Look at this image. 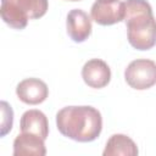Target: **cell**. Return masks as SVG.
<instances>
[{
	"label": "cell",
	"mask_w": 156,
	"mask_h": 156,
	"mask_svg": "<svg viewBox=\"0 0 156 156\" xmlns=\"http://www.w3.org/2000/svg\"><path fill=\"white\" fill-rule=\"evenodd\" d=\"M58 132L79 143L95 140L102 129L101 113L93 106H66L56 115Z\"/></svg>",
	"instance_id": "6da1fadb"
},
{
	"label": "cell",
	"mask_w": 156,
	"mask_h": 156,
	"mask_svg": "<svg viewBox=\"0 0 156 156\" xmlns=\"http://www.w3.org/2000/svg\"><path fill=\"white\" fill-rule=\"evenodd\" d=\"M127 34L129 44L136 50H149L156 45V20L146 0L124 1Z\"/></svg>",
	"instance_id": "7a4b0ae2"
},
{
	"label": "cell",
	"mask_w": 156,
	"mask_h": 156,
	"mask_svg": "<svg viewBox=\"0 0 156 156\" xmlns=\"http://www.w3.org/2000/svg\"><path fill=\"white\" fill-rule=\"evenodd\" d=\"M48 7V0H1L0 13L6 24L15 29H23L29 20L43 17Z\"/></svg>",
	"instance_id": "3957f363"
},
{
	"label": "cell",
	"mask_w": 156,
	"mask_h": 156,
	"mask_svg": "<svg viewBox=\"0 0 156 156\" xmlns=\"http://www.w3.org/2000/svg\"><path fill=\"white\" fill-rule=\"evenodd\" d=\"M124 78L133 89H149L156 84V62L147 58H136L127 66Z\"/></svg>",
	"instance_id": "277c9868"
},
{
	"label": "cell",
	"mask_w": 156,
	"mask_h": 156,
	"mask_svg": "<svg viewBox=\"0 0 156 156\" xmlns=\"http://www.w3.org/2000/svg\"><path fill=\"white\" fill-rule=\"evenodd\" d=\"M126 6L121 0H96L90 10L91 18L100 26H111L124 20Z\"/></svg>",
	"instance_id": "5b68a950"
},
{
	"label": "cell",
	"mask_w": 156,
	"mask_h": 156,
	"mask_svg": "<svg viewBox=\"0 0 156 156\" xmlns=\"http://www.w3.org/2000/svg\"><path fill=\"white\" fill-rule=\"evenodd\" d=\"M82 78L88 87L100 89L110 83L111 69L104 60L91 58L84 63L82 68Z\"/></svg>",
	"instance_id": "8992f818"
},
{
	"label": "cell",
	"mask_w": 156,
	"mask_h": 156,
	"mask_svg": "<svg viewBox=\"0 0 156 156\" xmlns=\"http://www.w3.org/2000/svg\"><path fill=\"white\" fill-rule=\"evenodd\" d=\"M16 94L18 99L28 105H38L46 100L49 88L39 78H27L17 84Z\"/></svg>",
	"instance_id": "52a82bcc"
},
{
	"label": "cell",
	"mask_w": 156,
	"mask_h": 156,
	"mask_svg": "<svg viewBox=\"0 0 156 156\" xmlns=\"http://www.w3.org/2000/svg\"><path fill=\"white\" fill-rule=\"evenodd\" d=\"M66 27L67 34L76 43L85 41L91 34V20L88 13L80 9H73L68 12Z\"/></svg>",
	"instance_id": "ba28073f"
},
{
	"label": "cell",
	"mask_w": 156,
	"mask_h": 156,
	"mask_svg": "<svg viewBox=\"0 0 156 156\" xmlns=\"http://www.w3.org/2000/svg\"><path fill=\"white\" fill-rule=\"evenodd\" d=\"M46 147L44 139L32 133H21L13 140L15 156H44Z\"/></svg>",
	"instance_id": "9c48e42d"
},
{
	"label": "cell",
	"mask_w": 156,
	"mask_h": 156,
	"mask_svg": "<svg viewBox=\"0 0 156 156\" xmlns=\"http://www.w3.org/2000/svg\"><path fill=\"white\" fill-rule=\"evenodd\" d=\"M20 127H21V132L39 135L44 140L49 135L48 118L39 110H28V111H26L21 117Z\"/></svg>",
	"instance_id": "30bf717a"
},
{
	"label": "cell",
	"mask_w": 156,
	"mask_h": 156,
	"mask_svg": "<svg viewBox=\"0 0 156 156\" xmlns=\"http://www.w3.org/2000/svg\"><path fill=\"white\" fill-rule=\"evenodd\" d=\"M136 144L124 134H113L106 143L104 156H136L138 155Z\"/></svg>",
	"instance_id": "8fae6325"
},
{
	"label": "cell",
	"mask_w": 156,
	"mask_h": 156,
	"mask_svg": "<svg viewBox=\"0 0 156 156\" xmlns=\"http://www.w3.org/2000/svg\"><path fill=\"white\" fill-rule=\"evenodd\" d=\"M1 112H2V119H1V133H0V135L5 136L12 128L13 111L6 101H1Z\"/></svg>",
	"instance_id": "7c38bea8"
},
{
	"label": "cell",
	"mask_w": 156,
	"mask_h": 156,
	"mask_svg": "<svg viewBox=\"0 0 156 156\" xmlns=\"http://www.w3.org/2000/svg\"><path fill=\"white\" fill-rule=\"evenodd\" d=\"M68 1H80V0H68Z\"/></svg>",
	"instance_id": "4fadbf2b"
}]
</instances>
